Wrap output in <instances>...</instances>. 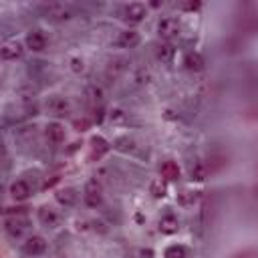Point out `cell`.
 Returning a JSON list of instances; mask_svg holds the SVG:
<instances>
[{
    "mask_svg": "<svg viewBox=\"0 0 258 258\" xmlns=\"http://www.w3.org/2000/svg\"><path fill=\"white\" fill-rule=\"evenodd\" d=\"M4 230L10 238H20L26 230H28V220L22 216V214H16V216H6L4 220Z\"/></svg>",
    "mask_w": 258,
    "mask_h": 258,
    "instance_id": "obj_1",
    "label": "cell"
},
{
    "mask_svg": "<svg viewBox=\"0 0 258 258\" xmlns=\"http://www.w3.org/2000/svg\"><path fill=\"white\" fill-rule=\"evenodd\" d=\"M179 32H181V24H179V20L173 18V16L161 18V20L157 22V34H159L161 38H165V40L175 38Z\"/></svg>",
    "mask_w": 258,
    "mask_h": 258,
    "instance_id": "obj_2",
    "label": "cell"
},
{
    "mask_svg": "<svg viewBox=\"0 0 258 258\" xmlns=\"http://www.w3.org/2000/svg\"><path fill=\"white\" fill-rule=\"evenodd\" d=\"M42 12L52 20H69L73 16V10L62 2H46L42 4Z\"/></svg>",
    "mask_w": 258,
    "mask_h": 258,
    "instance_id": "obj_3",
    "label": "cell"
},
{
    "mask_svg": "<svg viewBox=\"0 0 258 258\" xmlns=\"http://www.w3.org/2000/svg\"><path fill=\"white\" fill-rule=\"evenodd\" d=\"M46 111L50 115H54V117H62V115H67L71 111V105H69V101L64 97L52 95V97L46 99Z\"/></svg>",
    "mask_w": 258,
    "mask_h": 258,
    "instance_id": "obj_4",
    "label": "cell"
},
{
    "mask_svg": "<svg viewBox=\"0 0 258 258\" xmlns=\"http://www.w3.org/2000/svg\"><path fill=\"white\" fill-rule=\"evenodd\" d=\"M46 250V242L42 236H30L26 238V242L22 244V252L26 256H40Z\"/></svg>",
    "mask_w": 258,
    "mask_h": 258,
    "instance_id": "obj_5",
    "label": "cell"
},
{
    "mask_svg": "<svg viewBox=\"0 0 258 258\" xmlns=\"http://www.w3.org/2000/svg\"><path fill=\"white\" fill-rule=\"evenodd\" d=\"M85 202L91 208H97L101 204V183L97 179L87 181V185H85Z\"/></svg>",
    "mask_w": 258,
    "mask_h": 258,
    "instance_id": "obj_6",
    "label": "cell"
},
{
    "mask_svg": "<svg viewBox=\"0 0 258 258\" xmlns=\"http://www.w3.org/2000/svg\"><path fill=\"white\" fill-rule=\"evenodd\" d=\"M123 18H125L127 22H133V24L141 22V20L145 18V6L139 4V2H131V4H127L125 10H123Z\"/></svg>",
    "mask_w": 258,
    "mask_h": 258,
    "instance_id": "obj_7",
    "label": "cell"
},
{
    "mask_svg": "<svg viewBox=\"0 0 258 258\" xmlns=\"http://www.w3.org/2000/svg\"><path fill=\"white\" fill-rule=\"evenodd\" d=\"M226 165H228V155L218 153V151L210 153L208 159H206V169H208L210 173H218V171H222Z\"/></svg>",
    "mask_w": 258,
    "mask_h": 258,
    "instance_id": "obj_8",
    "label": "cell"
},
{
    "mask_svg": "<svg viewBox=\"0 0 258 258\" xmlns=\"http://www.w3.org/2000/svg\"><path fill=\"white\" fill-rule=\"evenodd\" d=\"M44 135H46V139L52 143V145H60L62 141H64V127L60 125V123H48L46 127H44Z\"/></svg>",
    "mask_w": 258,
    "mask_h": 258,
    "instance_id": "obj_9",
    "label": "cell"
},
{
    "mask_svg": "<svg viewBox=\"0 0 258 258\" xmlns=\"http://www.w3.org/2000/svg\"><path fill=\"white\" fill-rule=\"evenodd\" d=\"M26 46L34 52H40L46 48V36L40 32V30H32L26 34Z\"/></svg>",
    "mask_w": 258,
    "mask_h": 258,
    "instance_id": "obj_10",
    "label": "cell"
},
{
    "mask_svg": "<svg viewBox=\"0 0 258 258\" xmlns=\"http://www.w3.org/2000/svg\"><path fill=\"white\" fill-rule=\"evenodd\" d=\"M159 173H161V177H165L167 181H175V179H179V165L175 163V161H171V159H165L161 165H159Z\"/></svg>",
    "mask_w": 258,
    "mask_h": 258,
    "instance_id": "obj_11",
    "label": "cell"
},
{
    "mask_svg": "<svg viewBox=\"0 0 258 258\" xmlns=\"http://www.w3.org/2000/svg\"><path fill=\"white\" fill-rule=\"evenodd\" d=\"M238 28L246 34H252L258 30V14H242L238 18Z\"/></svg>",
    "mask_w": 258,
    "mask_h": 258,
    "instance_id": "obj_12",
    "label": "cell"
},
{
    "mask_svg": "<svg viewBox=\"0 0 258 258\" xmlns=\"http://www.w3.org/2000/svg\"><path fill=\"white\" fill-rule=\"evenodd\" d=\"M10 196H12L16 202H22V200H26V198L30 196V185H28L26 181H22V179H16V181H12V185H10Z\"/></svg>",
    "mask_w": 258,
    "mask_h": 258,
    "instance_id": "obj_13",
    "label": "cell"
},
{
    "mask_svg": "<svg viewBox=\"0 0 258 258\" xmlns=\"http://www.w3.org/2000/svg\"><path fill=\"white\" fill-rule=\"evenodd\" d=\"M54 198H56V202H58L60 206H75L79 194H77L75 187H62V189H58V191L54 194Z\"/></svg>",
    "mask_w": 258,
    "mask_h": 258,
    "instance_id": "obj_14",
    "label": "cell"
},
{
    "mask_svg": "<svg viewBox=\"0 0 258 258\" xmlns=\"http://www.w3.org/2000/svg\"><path fill=\"white\" fill-rule=\"evenodd\" d=\"M38 220H40L42 226H46V228H54V226L58 224V214H56L52 208L42 206V208L38 210Z\"/></svg>",
    "mask_w": 258,
    "mask_h": 258,
    "instance_id": "obj_15",
    "label": "cell"
},
{
    "mask_svg": "<svg viewBox=\"0 0 258 258\" xmlns=\"http://www.w3.org/2000/svg\"><path fill=\"white\" fill-rule=\"evenodd\" d=\"M0 52H2V58H4V60H16V58H20V54H22V44L16 42V40L6 42Z\"/></svg>",
    "mask_w": 258,
    "mask_h": 258,
    "instance_id": "obj_16",
    "label": "cell"
},
{
    "mask_svg": "<svg viewBox=\"0 0 258 258\" xmlns=\"http://www.w3.org/2000/svg\"><path fill=\"white\" fill-rule=\"evenodd\" d=\"M109 151V143L103 137H93L91 139V159H101Z\"/></svg>",
    "mask_w": 258,
    "mask_h": 258,
    "instance_id": "obj_17",
    "label": "cell"
},
{
    "mask_svg": "<svg viewBox=\"0 0 258 258\" xmlns=\"http://www.w3.org/2000/svg\"><path fill=\"white\" fill-rule=\"evenodd\" d=\"M117 44L123 46V48H133L135 44H139V32H135V30H123V32H119Z\"/></svg>",
    "mask_w": 258,
    "mask_h": 258,
    "instance_id": "obj_18",
    "label": "cell"
},
{
    "mask_svg": "<svg viewBox=\"0 0 258 258\" xmlns=\"http://www.w3.org/2000/svg\"><path fill=\"white\" fill-rule=\"evenodd\" d=\"M183 64H185V69H187V71L198 73V71H202V69H204V56H202L200 52H187V54H185V58H183Z\"/></svg>",
    "mask_w": 258,
    "mask_h": 258,
    "instance_id": "obj_19",
    "label": "cell"
},
{
    "mask_svg": "<svg viewBox=\"0 0 258 258\" xmlns=\"http://www.w3.org/2000/svg\"><path fill=\"white\" fill-rule=\"evenodd\" d=\"M177 228H179V222H177V218H175L173 214H165V216L159 220V230H161L163 234H175Z\"/></svg>",
    "mask_w": 258,
    "mask_h": 258,
    "instance_id": "obj_20",
    "label": "cell"
},
{
    "mask_svg": "<svg viewBox=\"0 0 258 258\" xmlns=\"http://www.w3.org/2000/svg\"><path fill=\"white\" fill-rule=\"evenodd\" d=\"M189 175H191V179H196V181H202V179H206V175H208L206 163H202V161H196V163L191 165V169H189Z\"/></svg>",
    "mask_w": 258,
    "mask_h": 258,
    "instance_id": "obj_21",
    "label": "cell"
},
{
    "mask_svg": "<svg viewBox=\"0 0 258 258\" xmlns=\"http://www.w3.org/2000/svg\"><path fill=\"white\" fill-rule=\"evenodd\" d=\"M185 256H187V252H185V248L179 246V244H171V246H167L165 252H163V258H185Z\"/></svg>",
    "mask_w": 258,
    "mask_h": 258,
    "instance_id": "obj_22",
    "label": "cell"
},
{
    "mask_svg": "<svg viewBox=\"0 0 258 258\" xmlns=\"http://www.w3.org/2000/svg\"><path fill=\"white\" fill-rule=\"evenodd\" d=\"M155 54H157V58H161V60H169V58L173 56V48H171V44L163 42V44H157Z\"/></svg>",
    "mask_w": 258,
    "mask_h": 258,
    "instance_id": "obj_23",
    "label": "cell"
},
{
    "mask_svg": "<svg viewBox=\"0 0 258 258\" xmlns=\"http://www.w3.org/2000/svg\"><path fill=\"white\" fill-rule=\"evenodd\" d=\"M232 258H258V248H244V250L236 252Z\"/></svg>",
    "mask_w": 258,
    "mask_h": 258,
    "instance_id": "obj_24",
    "label": "cell"
},
{
    "mask_svg": "<svg viewBox=\"0 0 258 258\" xmlns=\"http://www.w3.org/2000/svg\"><path fill=\"white\" fill-rule=\"evenodd\" d=\"M240 46H242V42H240L238 38H228V40L224 42V50H228V52H236Z\"/></svg>",
    "mask_w": 258,
    "mask_h": 258,
    "instance_id": "obj_25",
    "label": "cell"
},
{
    "mask_svg": "<svg viewBox=\"0 0 258 258\" xmlns=\"http://www.w3.org/2000/svg\"><path fill=\"white\" fill-rule=\"evenodd\" d=\"M151 194H153L155 198H163V196H165V183L153 181V183H151Z\"/></svg>",
    "mask_w": 258,
    "mask_h": 258,
    "instance_id": "obj_26",
    "label": "cell"
},
{
    "mask_svg": "<svg viewBox=\"0 0 258 258\" xmlns=\"http://www.w3.org/2000/svg\"><path fill=\"white\" fill-rule=\"evenodd\" d=\"M73 125H75V129H77V131H87V129H89V125H91V121H89V119H75V123H73Z\"/></svg>",
    "mask_w": 258,
    "mask_h": 258,
    "instance_id": "obj_27",
    "label": "cell"
},
{
    "mask_svg": "<svg viewBox=\"0 0 258 258\" xmlns=\"http://www.w3.org/2000/svg\"><path fill=\"white\" fill-rule=\"evenodd\" d=\"M73 69H75V71H83V60L73 58Z\"/></svg>",
    "mask_w": 258,
    "mask_h": 258,
    "instance_id": "obj_28",
    "label": "cell"
},
{
    "mask_svg": "<svg viewBox=\"0 0 258 258\" xmlns=\"http://www.w3.org/2000/svg\"><path fill=\"white\" fill-rule=\"evenodd\" d=\"M183 8H185V10H196V8H200V4H198V2H194V4H183Z\"/></svg>",
    "mask_w": 258,
    "mask_h": 258,
    "instance_id": "obj_29",
    "label": "cell"
}]
</instances>
